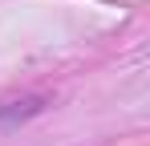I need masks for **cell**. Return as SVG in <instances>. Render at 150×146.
I'll use <instances>...</instances> for the list:
<instances>
[{"mask_svg": "<svg viewBox=\"0 0 150 146\" xmlns=\"http://www.w3.org/2000/svg\"><path fill=\"white\" fill-rule=\"evenodd\" d=\"M33 114H41V97H25V101H8L4 110H0V126H8V122H25Z\"/></svg>", "mask_w": 150, "mask_h": 146, "instance_id": "obj_1", "label": "cell"}]
</instances>
